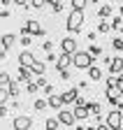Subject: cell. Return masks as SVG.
<instances>
[{
  "label": "cell",
  "instance_id": "34",
  "mask_svg": "<svg viewBox=\"0 0 123 130\" xmlns=\"http://www.w3.org/2000/svg\"><path fill=\"white\" fill-rule=\"evenodd\" d=\"M21 44H23V46L28 49L30 44H33V35H23V37H21Z\"/></svg>",
  "mask_w": 123,
  "mask_h": 130
},
{
  "label": "cell",
  "instance_id": "25",
  "mask_svg": "<svg viewBox=\"0 0 123 130\" xmlns=\"http://www.w3.org/2000/svg\"><path fill=\"white\" fill-rule=\"evenodd\" d=\"M47 5H51V12H60V9H63V3H60V0H47Z\"/></svg>",
  "mask_w": 123,
  "mask_h": 130
},
{
  "label": "cell",
  "instance_id": "13",
  "mask_svg": "<svg viewBox=\"0 0 123 130\" xmlns=\"http://www.w3.org/2000/svg\"><path fill=\"white\" fill-rule=\"evenodd\" d=\"M77 95H79V88H67L65 93H60V98H63V105H72L77 100Z\"/></svg>",
  "mask_w": 123,
  "mask_h": 130
},
{
  "label": "cell",
  "instance_id": "39",
  "mask_svg": "<svg viewBox=\"0 0 123 130\" xmlns=\"http://www.w3.org/2000/svg\"><path fill=\"white\" fill-rule=\"evenodd\" d=\"M7 111H9V109H7L5 105H0V119H5V116H7Z\"/></svg>",
  "mask_w": 123,
  "mask_h": 130
},
{
  "label": "cell",
  "instance_id": "7",
  "mask_svg": "<svg viewBox=\"0 0 123 130\" xmlns=\"http://www.w3.org/2000/svg\"><path fill=\"white\" fill-rule=\"evenodd\" d=\"M56 119H58L60 125H72L74 123V114H72V109H65L63 107V109H58V116Z\"/></svg>",
  "mask_w": 123,
  "mask_h": 130
},
{
  "label": "cell",
  "instance_id": "33",
  "mask_svg": "<svg viewBox=\"0 0 123 130\" xmlns=\"http://www.w3.org/2000/svg\"><path fill=\"white\" fill-rule=\"evenodd\" d=\"M40 88H37V84H35V81H28V84H26V93H37Z\"/></svg>",
  "mask_w": 123,
  "mask_h": 130
},
{
  "label": "cell",
  "instance_id": "6",
  "mask_svg": "<svg viewBox=\"0 0 123 130\" xmlns=\"http://www.w3.org/2000/svg\"><path fill=\"white\" fill-rule=\"evenodd\" d=\"M121 119H123V114H121L118 109H114V111H109V114H107V119H104V123L109 125L112 130H116V128H121Z\"/></svg>",
  "mask_w": 123,
  "mask_h": 130
},
{
  "label": "cell",
  "instance_id": "46",
  "mask_svg": "<svg viewBox=\"0 0 123 130\" xmlns=\"http://www.w3.org/2000/svg\"><path fill=\"white\" fill-rule=\"evenodd\" d=\"M7 54H9V51H5V49H0V60H5V58H7Z\"/></svg>",
  "mask_w": 123,
  "mask_h": 130
},
{
  "label": "cell",
  "instance_id": "28",
  "mask_svg": "<svg viewBox=\"0 0 123 130\" xmlns=\"http://www.w3.org/2000/svg\"><path fill=\"white\" fill-rule=\"evenodd\" d=\"M7 100H9L7 88H5V86H0V105H7Z\"/></svg>",
  "mask_w": 123,
  "mask_h": 130
},
{
  "label": "cell",
  "instance_id": "42",
  "mask_svg": "<svg viewBox=\"0 0 123 130\" xmlns=\"http://www.w3.org/2000/svg\"><path fill=\"white\" fill-rule=\"evenodd\" d=\"M116 84H118V86H123V70L116 74Z\"/></svg>",
  "mask_w": 123,
  "mask_h": 130
},
{
  "label": "cell",
  "instance_id": "50",
  "mask_svg": "<svg viewBox=\"0 0 123 130\" xmlns=\"http://www.w3.org/2000/svg\"><path fill=\"white\" fill-rule=\"evenodd\" d=\"M121 128H123V119H121Z\"/></svg>",
  "mask_w": 123,
  "mask_h": 130
},
{
  "label": "cell",
  "instance_id": "35",
  "mask_svg": "<svg viewBox=\"0 0 123 130\" xmlns=\"http://www.w3.org/2000/svg\"><path fill=\"white\" fill-rule=\"evenodd\" d=\"M42 49H44V51L49 54L51 49H54V42H51V40H44V42H42Z\"/></svg>",
  "mask_w": 123,
  "mask_h": 130
},
{
  "label": "cell",
  "instance_id": "26",
  "mask_svg": "<svg viewBox=\"0 0 123 130\" xmlns=\"http://www.w3.org/2000/svg\"><path fill=\"white\" fill-rule=\"evenodd\" d=\"M70 5H72V9H84L88 5V0H70Z\"/></svg>",
  "mask_w": 123,
  "mask_h": 130
},
{
  "label": "cell",
  "instance_id": "41",
  "mask_svg": "<svg viewBox=\"0 0 123 130\" xmlns=\"http://www.w3.org/2000/svg\"><path fill=\"white\" fill-rule=\"evenodd\" d=\"M12 3L16 5V7H28V3H26V0H12Z\"/></svg>",
  "mask_w": 123,
  "mask_h": 130
},
{
  "label": "cell",
  "instance_id": "24",
  "mask_svg": "<svg viewBox=\"0 0 123 130\" xmlns=\"http://www.w3.org/2000/svg\"><path fill=\"white\" fill-rule=\"evenodd\" d=\"M9 81H12V74L9 72H0V86H9Z\"/></svg>",
  "mask_w": 123,
  "mask_h": 130
},
{
  "label": "cell",
  "instance_id": "3",
  "mask_svg": "<svg viewBox=\"0 0 123 130\" xmlns=\"http://www.w3.org/2000/svg\"><path fill=\"white\" fill-rule=\"evenodd\" d=\"M30 128H33V119H30V116L19 114V116L12 119V130H30Z\"/></svg>",
  "mask_w": 123,
  "mask_h": 130
},
{
  "label": "cell",
  "instance_id": "53",
  "mask_svg": "<svg viewBox=\"0 0 123 130\" xmlns=\"http://www.w3.org/2000/svg\"><path fill=\"white\" fill-rule=\"evenodd\" d=\"M121 40H123V37H121Z\"/></svg>",
  "mask_w": 123,
  "mask_h": 130
},
{
  "label": "cell",
  "instance_id": "48",
  "mask_svg": "<svg viewBox=\"0 0 123 130\" xmlns=\"http://www.w3.org/2000/svg\"><path fill=\"white\" fill-rule=\"evenodd\" d=\"M118 16H121V19H123V5H121V9H118Z\"/></svg>",
  "mask_w": 123,
  "mask_h": 130
},
{
  "label": "cell",
  "instance_id": "31",
  "mask_svg": "<svg viewBox=\"0 0 123 130\" xmlns=\"http://www.w3.org/2000/svg\"><path fill=\"white\" fill-rule=\"evenodd\" d=\"M109 30H112V26H109V23H107V21H100L95 32H109Z\"/></svg>",
  "mask_w": 123,
  "mask_h": 130
},
{
  "label": "cell",
  "instance_id": "40",
  "mask_svg": "<svg viewBox=\"0 0 123 130\" xmlns=\"http://www.w3.org/2000/svg\"><path fill=\"white\" fill-rule=\"evenodd\" d=\"M56 60H58V56H54V54L49 51V54H47V63H56Z\"/></svg>",
  "mask_w": 123,
  "mask_h": 130
},
{
  "label": "cell",
  "instance_id": "18",
  "mask_svg": "<svg viewBox=\"0 0 123 130\" xmlns=\"http://www.w3.org/2000/svg\"><path fill=\"white\" fill-rule=\"evenodd\" d=\"M112 14H114L112 5H100L98 7V16H100V19H112Z\"/></svg>",
  "mask_w": 123,
  "mask_h": 130
},
{
  "label": "cell",
  "instance_id": "47",
  "mask_svg": "<svg viewBox=\"0 0 123 130\" xmlns=\"http://www.w3.org/2000/svg\"><path fill=\"white\" fill-rule=\"evenodd\" d=\"M0 3H3V7H9V5H12V0H0Z\"/></svg>",
  "mask_w": 123,
  "mask_h": 130
},
{
  "label": "cell",
  "instance_id": "12",
  "mask_svg": "<svg viewBox=\"0 0 123 130\" xmlns=\"http://www.w3.org/2000/svg\"><path fill=\"white\" fill-rule=\"evenodd\" d=\"M14 42H16V35H14V32H5V35L0 37V44H3L5 51H9V49L14 46Z\"/></svg>",
  "mask_w": 123,
  "mask_h": 130
},
{
  "label": "cell",
  "instance_id": "32",
  "mask_svg": "<svg viewBox=\"0 0 123 130\" xmlns=\"http://www.w3.org/2000/svg\"><path fill=\"white\" fill-rule=\"evenodd\" d=\"M112 46L116 49V51H123V40H121V37H114V40H112Z\"/></svg>",
  "mask_w": 123,
  "mask_h": 130
},
{
  "label": "cell",
  "instance_id": "29",
  "mask_svg": "<svg viewBox=\"0 0 123 130\" xmlns=\"http://www.w3.org/2000/svg\"><path fill=\"white\" fill-rule=\"evenodd\" d=\"M114 86H118V84H116V77H114V74H109V77L104 79V88H114Z\"/></svg>",
  "mask_w": 123,
  "mask_h": 130
},
{
  "label": "cell",
  "instance_id": "44",
  "mask_svg": "<svg viewBox=\"0 0 123 130\" xmlns=\"http://www.w3.org/2000/svg\"><path fill=\"white\" fill-rule=\"evenodd\" d=\"M0 19H9V9H3V12H0Z\"/></svg>",
  "mask_w": 123,
  "mask_h": 130
},
{
  "label": "cell",
  "instance_id": "52",
  "mask_svg": "<svg viewBox=\"0 0 123 130\" xmlns=\"http://www.w3.org/2000/svg\"><path fill=\"white\" fill-rule=\"evenodd\" d=\"M60 3H63V0H60Z\"/></svg>",
  "mask_w": 123,
  "mask_h": 130
},
{
  "label": "cell",
  "instance_id": "5",
  "mask_svg": "<svg viewBox=\"0 0 123 130\" xmlns=\"http://www.w3.org/2000/svg\"><path fill=\"white\" fill-rule=\"evenodd\" d=\"M70 68H72V56L70 54H60L58 60H56V70L58 72H70Z\"/></svg>",
  "mask_w": 123,
  "mask_h": 130
},
{
  "label": "cell",
  "instance_id": "1",
  "mask_svg": "<svg viewBox=\"0 0 123 130\" xmlns=\"http://www.w3.org/2000/svg\"><path fill=\"white\" fill-rule=\"evenodd\" d=\"M84 21H86V14H84V9H72L70 14H67V32H79L81 28H84Z\"/></svg>",
  "mask_w": 123,
  "mask_h": 130
},
{
  "label": "cell",
  "instance_id": "36",
  "mask_svg": "<svg viewBox=\"0 0 123 130\" xmlns=\"http://www.w3.org/2000/svg\"><path fill=\"white\" fill-rule=\"evenodd\" d=\"M35 84H37V88H44V86H47V79L40 74V77H35Z\"/></svg>",
  "mask_w": 123,
  "mask_h": 130
},
{
  "label": "cell",
  "instance_id": "8",
  "mask_svg": "<svg viewBox=\"0 0 123 130\" xmlns=\"http://www.w3.org/2000/svg\"><path fill=\"white\" fill-rule=\"evenodd\" d=\"M60 49H63V54H74L77 51V40L74 37H63V40H60Z\"/></svg>",
  "mask_w": 123,
  "mask_h": 130
},
{
  "label": "cell",
  "instance_id": "21",
  "mask_svg": "<svg viewBox=\"0 0 123 130\" xmlns=\"http://www.w3.org/2000/svg\"><path fill=\"white\" fill-rule=\"evenodd\" d=\"M112 30H123V19H121V16H112Z\"/></svg>",
  "mask_w": 123,
  "mask_h": 130
},
{
  "label": "cell",
  "instance_id": "10",
  "mask_svg": "<svg viewBox=\"0 0 123 130\" xmlns=\"http://www.w3.org/2000/svg\"><path fill=\"white\" fill-rule=\"evenodd\" d=\"M47 105H49L51 109H56V111L65 107V105H63V98H60V93H54V95H49V98H47Z\"/></svg>",
  "mask_w": 123,
  "mask_h": 130
},
{
  "label": "cell",
  "instance_id": "14",
  "mask_svg": "<svg viewBox=\"0 0 123 130\" xmlns=\"http://www.w3.org/2000/svg\"><path fill=\"white\" fill-rule=\"evenodd\" d=\"M30 77H33V72H30V68H21L19 65V72H16V81H23V84H28Z\"/></svg>",
  "mask_w": 123,
  "mask_h": 130
},
{
  "label": "cell",
  "instance_id": "17",
  "mask_svg": "<svg viewBox=\"0 0 123 130\" xmlns=\"http://www.w3.org/2000/svg\"><path fill=\"white\" fill-rule=\"evenodd\" d=\"M86 74H88V79H91V81H100V79H102V70H100V68H95V65H91V68L86 70Z\"/></svg>",
  "mask_w": 123,
  "mask_h": 130
},
{
  "label": "cell",
  "instance_id": "11",
  "mask_svg": "<svg viewBox=\"0 0 123 130\" xmlns=\"http://www.w3.org/2000/svg\"><path fill=\"white\" fill-rule=\"evenodd\" d=\"M121 70H123V56H114V58H112V63H109V74H114V77H116Z\"/></svg>",
  "mask_w": 123,
  "mask_h": 130
},
{
  "label": "cell",
  "instance_id": "4",
  "mask_svg": "<svg viewBox=\"0 0 123 130\" xmlns=\"http://www.w3.org/2000/svg\"><path fill=\"white\" fill-rule=\"evenodd\" d=\"M23 28L28 30V35H35V37H44V28L40 26V21H37V19H28Z\"/></svg>",
  "mask_w": 123,
  "mask_h": 130
},
{
  "label": "cell",
  "instance_id": "15",
  "mask_svg": "<svg viewBox=\"0 0 123 130\" xmlns=\"http://www.w3.org/2000/svg\"><path fill=\"white\" fill-rule=\"evenodd\" d=\"M72 114H74V121H86L91 114H88V109H86V105L84 107H74L72 109Z\"/></svg>",
  "mask_w": 123,
  "mask_h": 130
},
{
  "label": "cell",
  "instance_id": "45",
  "mask_svg": "<svg viewBox=\"0 0 123 130\" xmlns=\"http://www.w3.org/2000/svg\"><path fill=\"white\" fill-rule=\"evenodd\" d=\"M77 130H95V125H79Z\"/></svg>",
  "mask_w": 123,
  "mask_h": 130
},
{
  "label": "cell",
  "instance_id": "16",
  "mask_svg": "<svg viewBox=\"0 0 123 130\" xmlns=\"http://www.w3.org/2000/svg\"><path fill=\"white\" fill-rule=\"evenodd\" d=\"M30 72H33L35 77L44 74V72H47V63H42V60H35L33 65H30Z\"/></svg>",
  "mask_w": 123,
  "mask_h": 130
},
{
  "label": "cell",
  "instance_id": "49",
  "mask_svg": "<svg viewBox=\"0 0 123 130\" xmlns=\"http://www.w3.org/2000/svg\"><path fill=\"white\" fill-rule=\"evenodd\" d=\"M114 3H123V0H114Z\"/></svg>",
  "mask_w": 123,
  "mask_h": 130
},
{
  "label": "cell",
  "instance_id": "51",
  "mask_svg": "<svg viewBox=\"0 0 123 130\" xmlns=\"http://www.w3.org/2000/svg\"><path fill=\"white\" fill-rule=\"evenodd\" d=\"M116 130H123V128H116Z\"/></svg>",
  "mask_w": 123,
  "mask_h": 130
},
{
  "label": "cell",
  "instance_id": "27",
  "mask_svg": "<svg viewBox=\"0 0 123 130\" xmlns=\"http://www.w3.org/2000/svg\"><path fill=\"white\" fill-rule=\"evenodd\" d=\"M44 5H47V0H30L28 7H33V9H42Z\"/></svg>",
  "mask_w": 123,
  "mask_h": 130
},
{
  "label": "cell",
  "instance_id": "23",
  "mask_svg": "<svg viewBox=\"0 0 123 130\" xmlns=\"http://www.w3.org/2000/svg\"><path fill=\"white\" fill-rule=\"evenodd\" d=\"M58 128H60L58 119H47V123H44V130H58Z\"/></svg>",
  "mask_w": 123,
  "mask_h": 130
},
{
  "label": "cell",
  "instance_id": "22",
  "mask_svg": "<svg viewBox=\"0 0 123 130\" xmlns=\"http://www.w3.org/2000/svg\"><path fill=\"white\" fill-rule=\"evenodd\" d=\"M86 51H88L91 56H93V58H100V56H102V49H100L98 44H91V46L86 49Z\"/></svg>",
  "mask_w": 123,
  "mask_h": 130
},
{
  "label": "cell",
  "instance_id": "43",
  "mask_svg": "<svg viewBox=\"0 0 123 130\" xmlns=\"http://www.w3.org/2000/svg\"><path fill=\"white\" fill-rule=\"evenodd\" d=\"M58 77L63 79V81H67V79H70V72H58Z\"/></svg>",
  "mask_w": 123,
  "mask_h": 130
},
{
  "label": "cell",
  "instance_id": "30",
  "mask_svg": "<svg viewBox=\"0 0 123 130\" xmlns=\"http://www.w3.org/2000/svg\"><path fill=\"white\" fill-rule=\"evenodd\" d=\"M33 107H35L37 111H42V109H47L49 105H47V100H42V98H40V100H35V102H33Z\"/></svg>",
  "mask_w": 123,
  "mask_h": 130
},
{
  "label": "cell",
  "instance_id": "19",
  "mask_svg": "<svg viewBox=\"0 0 123 130\" xmlns=\"http://www.w3.org/2000/svg\"><path fill=\"white\" fill-rule=\"evenodd\" d=\"M86 109H88V114H93V116H100V111H102L100 102H86Z\"/></svg>",
  "mask_w": 123,
  "mask_h": 130
},
{
  "label": "cell",
  "instance_id": "38",
  "mask_svg": "<svg viewBox=\"0 0 123 130\" xmlns=\"http://www.w3.org/2000/svg\"><path fill=\"white\" fill-rule=\"evenodd\" d=\"M95 130H112V128H109V125H107V123L102 121V123H98V125H95Z\"/></svg>",
  "mask_w": 123,
  "mask_h": 130
},
{
  "label": "cell",
  "instance_id": "9",
  "mask_svg": "<svg viewBox=\"0 0 123 130\" xmlns=\"http://www.w3.org/2000/svg\"><path fill=\"white\" fill-rule=\"evenodd\" d=\"M33 63H35V56H33V51L23 49V51H21V56H19V65H21V68H30Z\"/></svg>",
  "mask_w": 123,
  "mask_h": 130
},
{
  "label": "cell",
  "instance_id": "37",
  "mask_svg": "<svg viewBox=\"0 0 123 130\" xmlns=\"http://www.w3.org/2000/svg\"><path fill=\"white\" fill-rule=\"evenodd\" d=\"M44 93H47V98H49V95H54V86H51V84H47V86H44Z\"/></svg>",
  "mask_w": 123,
  "mask_h": 130
},
{
  "label": "cell",
  "instance_id": "2",
  "mask_svg": "<svg viewBox=\"0 0 123 130\" xmlns=\"http://www.w3.org/2000/svg\"><path fill=\"white\" fill-rule=\"evenodd\" d=\"M93 56H91L88 51H74L72 54V65L74 68H79V70H88L91 65H93Z\"/></svg>",
  "mask_w": 123,
  "mask_h": 130
},
{
  "label": "cell",
  "instance_id": "20",
  "mask_svg": "<svg viewBox=\"0 0 123 130\" xmlns=\"http://www.w3.org/2000/svg\"><path fill=\"white\" fill-rule=\"evenodd\" d=\"M7 93H9V98H12V100H16V98H19V84H16V81H9Z\"/></svg>",
  "mask_w": 123,
  "mask_h": 130
}]
</instances>
